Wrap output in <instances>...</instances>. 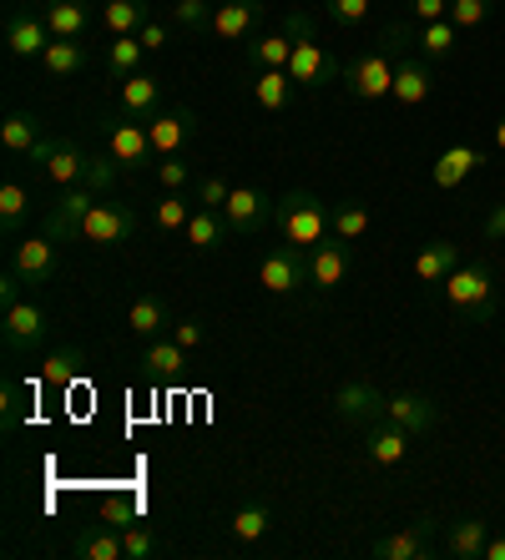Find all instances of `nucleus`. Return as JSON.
Listing matches in <instances>:
<instances>
[{"instance_id": "7ed1b4c3", "label": "nucleus", "mask_w": 505, "mask_h": 560, "mask_svg": "<svg viewBox=\"0 0 505 560\" xmlns=\"http://www.w3.org/2000/svg\"><path fill=\"white\" fill-rule=\"evenodd\" d=\"M288 36H294V61H288V77H294V86H309V92H319V86H329V81L344 77V66L334 61V56L313 40V21L303 11H288L284 15Z\"/></svg>"}, {"instance_id": "603ef678", "label": "nucleus", "mask_w": 505, "mask_h": 560, "mask_svg": "<svg viewBox=\"0 0 505 560\" xmlns=\"http://www.w3.org/2000/svg\"><path fill=\"white\" fill-rule=\"evenodd\" d=\"M172 339H177L182 349H203V343H208V328L197 324V318H177V324H172Z\"/></svg>"}, {"instance_id": "c03bdc74", "label": "nucleus", "mask_w": 505, "mask_h": 560, "mask_svg": "<svg viewBox=\"0 0 505 560\" xmlns=\"http://www.w3.org/2000/svg\"><path fill=\"white\" fill-rule=\"evenodd\" d=\"M324 15L338 31H359L369 21V0H324Z\"/></svg>"}, {"instance_id": "0eeeda50", "label": "nucleus", "mask_w": 505, "mask_h": 560, "mask_svg": "<svg viewBox=\"0 0 505 560\" xmlns=\"http://www.w3.org/2000/svg\"><path fill=\"white\" fill-rule=\"evenodd\" d=\"M222 218H228V228H233L238 237H259V233H268L273 228L278 202H273L263 187H253V183H233L228 202H222Z\"/></svg>"}, {"instance_id": "393cba45", "label": "nucleus", "mask_w": 505, "mask_h": 560, "mask_svg": "<svg viewBox=\"0 0 505 560\" xmlns=\"http://www.w3.org/2000/svg\"><path fill=\"white\" fill-rule=\"evenodd\" d=\"M248 92H253V102L263 106V112H288V102H294V77L288 71H278V66H268V71H248Z\"/></svg>"}, {"instance_id": "2eb2a0df", "label": "nucleus", "mask_w": 505, "mask_h": 560, "mask_svg": "<svg viewBox=\"0 0 505 560\" xmlns=\"http://www.w3.org/2000/svg\"><path fill=\"white\" fill-rule=\"evenodd\" d=\"M106 152L117 156L127 172H137V167H147L152 162V131H147V121H137V117H117V121H106Z\"/></svg>"}, {"instance_id": "ddd939ff", "label": "nucleus", "mask_w": 505, "mask_h": 560, "mask_svg": "<svg viewBox=\"0 0 505 560\" xmlns=\"http://www.w3.org/2000/svg\"><path fill=\"white\" fill-rule=\"evenodd\" d=\"M46 46H51V31H46L41 11L11 5V11H5V51H11V61H41Z\"/></svg>"}, {"instance_id": "2f4dec72", "label": "nucleus", "mask_w": 505, "mask_h": 560, "mask_svg": "<svg viewBox=\"0 0 505 560\" xmlns=\"http://www.w3.org/2000/svg\"><path fill=\"white\" fill-rule=\"evenodd\" d=\"M147 21H152V5H147V0H106L102 5L106 36H137Z\"/></svg>"}, {"instance_id": "8fccbe9b", "label": "nucleus", "mask_w": 505, "mask_h": 560, "mask_svg": "<svg viewBox=\"0 0 505 560\" xmlns=\"http://www.w3.org/2000/svg\"><path fill=\"white\" fill-rule=\"evenodd\" d=\"M485 15H491V0H450V21L460 31H475Z\"/></svg>"}, {"instance_id": "f3484780", "label": "nucleus", "mask_w": 505, "mask_h": 560, "mask_svg": "<svg viewBox=\"0 0 505 560\" xmlns=\"http://www.w3.org/2000/svg\"><path fill=\"white\" fill-rule=\"evenodd\" d=\"M263 21H268V0H222L208 31L218 40H248L263 31Z\"/></svg>"}, {"instance_id": "c9c22d12", "label": "nucleus", "mask_w": 505, "mask_h": 560, "mask_svg": "<svg viewBox=\"0 0 505 560\" xmlns=\"http://www.w3.org/2000/svg\"><path fill=\"white\" fill-rule=\"evenodd\" d=\"M455 268H460V243H429V248L415 258L420 283H445Z\"/></svg>"}, {"instance_id": "e433bc0d", "label": "nucleus", "mask_w": 505, "mask_h": 560, "mask_svg": "<svg viewBox=\"0 0 505 560\" xmlns=\"http://www.w3.org/2000/svg\"><path fill=\"white\" fill-rule=\"evenodd\" d=\"M81 66H87V51H81V40H56V36H51V46L41 51V71H46L51 81L77 77Z\"/></svg>"}, {"instance_id": "864d4df0", "label": "nucleus", "mask_w": 505, "mask_h": 560, "mask_svg": "<svg viewBox=\"0 0 505 560\" xmlns=\"http://www.w3.org/2000/svg\"><path fill=\"white\" fill-rule=\"evenodd\" d=\"M410 21H450V0H410Z\"/></svg>"}, {"instance_id": "ea45409f", "label": "nucleus", "mask_w": 505, "mask_h": 560, "mask_svg": "<svg viewBox=\"0 0 505 560\" xmlns=\"http://www.w3.org/2000/svg\"><path fill=\"white\" fill-rule=\"evenodd\" d=\"M187 218H193V197L187 192H162L152 202V228L157 233H182Z\"/></svg>"}, {"instance_id": "f03ea898", "label": "nucleus", "mask_w": 505, "mask_h": 560, "mask_svg": "<svg viewBox=\"0 0 505 560\" xmlns=\"http://www.w3.org/2000/svg\"><path fill=\"white\" fill-rule=\"evenodd\" d=\"M445 303H450L455 318L466 324H491L501 299H495V273L491 262L475 258V262H460L450 278H445Z\"/></svg>"}, {"instance_id": "a19ab883", "label": "nucleus", "mask_w": 505, "mask_h": 560, "mask_svg": "<svg viewBox=\"0 0 505 560\" xmlns=\"http://www.w3.org/2000/svg\"><path fill=\"white\" fill-rule=\"evenodd\" d=\"M81 369H87V353L71 343V349H56L51 359L41 364V378H46V384H56V389H71V384L81 378Z\"/></svg>"}, {"instance_id": "5701e85b", "label": "nucleus", "mask_w": 505, "mask_h": 560, "mask_svg": "<svg viewBox=\"0 0 505 560\" xmlns=\"http://www.w3.org/2000/svg\"><path fill=\"white\" fill-rule=\"evenodd\" d=\"M243 61H248V71H268V66L288 71V61H294V36H288V26L248 36L243 40Z\"/></svg>"}, {"instance_id": "bf43d9fd", "label": "nucleus", "mask_w": 505, "mask_h": 560, "mask_svg": "<svg viewBox=\"0 0 505 560\" xmlns=\"http://www.w3.org/2000/svg\"><path fill=\"white\" fill-rule=\"evenodd\" d=\"M495 152H505V121H495Z\"/></svg>"}, {"instance_id": "a211bd4d", "label": "nucleus", "mask_w": 505, "mask_h": 560, "mask_svg": "<svg viewBox=\"0 0 505 560\" xmlns=\"http://www.w3.org/2000/svg\"><path fill=\"white\" fill-rule=\"evenodd\" d=\"M96 208V192H91L87 183H77V187H61V197H56V208L46 212V222H41V233L46 237H56V243H66V237H77V228H81V218Z\"/></svg>"}, {"instance_id": "3c124183", "label": "nucleus", "mask_w": 505, "mask_h": 560, "mask_svg": "<svg viewBox=\"0 0 505 560\" xmlns=\"http://www.w3.org/2000/svg\"><path fill=\"white\" fill-rule=\"evenodd\" d=\"M15 424H21V384L5 378V389H0V430L11 434Z\"/></svg>"}, {"instance_id": "9b49d317", "label": "nucleus", "mask_w": 505, "mask_h": 560, "mask_svg": "<svg viewBox=\"0 0 505 560\" xmlns=\"http://www.w3.org/2000/svg\"><path fill=\"white\" fill-rule=\"evenodd\" d=\"M385 419L400 424L410 440H425V434H435V424H440V405H435L429 394L400 389V394H385Z\"/></svg>"}, {"instance_id": "7c9ffc66", "label": "nucleus", "mask_w": 505, "mask_h": 560, "mask_svg": "<svg viewBox=\"0 0 505 560\" xmlns=\"http://www.w3.org/2000/svg\"><path fill=\"white\" fill-rule=\"evenodd\" d=\"M142 369H147V378H177L182 369H187V349H182L177 339H147V349H142Z\"/></svg>"}, {"instance_id": "6e6d98bb", "label": "nucleus", "mask_w": 505, "mask_h": 560, "mask_svg": "<svg viewBox=\"0 0 505 560\" xmlns=\"http://www.w3.org/2000/svg\"><path fill=\"white\" fill-rule=\"evenodd\" d=\"M485 237H491V243H505V202H495V208L485 212Z\"/></svg>"}, {"instance_id": "72a5a7b5", "label": "nucleus", "mask_w": 505, "mask_h": 560, "mask_svg": "<svg viewBox=\"0 0 505 560\" xmlns=\"http://www.w3.org/2000/svg\"><path fill=\"white\" fill-rule=\"evenodd\" d=\"M41 172H46V183H56V187H77L81 177H87V152L71 142H56V152L46 156Z\"/></svg>"}, {"instance_id": "37998d69", "label": "nucleus", "mask_w": 505, "mask_h": 560, "mask_svg": "<svg viewBox=\"0 0 505 560\" xmlns=\"http://www.w3.org/2000/svg\"><path fill=\"white\" fill-rule=\"evenodd\" d=\"M117 177H122V162L112 152H106V156H87V177H81V183H87L96 197H112Z\"/></svg>"}, {"instance_id": "13d9d810", "label": "nucleus", "mask_w": 505, "mask_h": 560, "mask_svg": "<svg viewBox=\"0 0 505 560\" xmlns=\"http://www.w3.org/2000/svg\"><path fill=\"white\" fill-rule=\"evenodd\" d=\"M480 560H505V530L485 540V550H480Z\"/></svg>"}, {"instance_id": "cd10ccee", "label": "nucleus", "mask_w": 505, "mask_h": 560, "mask_svg": "<svg viewBox=\"0 0 505 560\" xmlns=\"http://www.w3.org/2000/svg\"><path fill=\"white\" fill-rule=\"evenodd\" d=\"M228 218L213 208H193V218H187V228H182V237L193 243V253H218L222 243H228Z\"/></svg>"}, {"instance_id": "4d7b16f0", "label": "nucleus", "mask_w": 505, "mask_h": 560, "mask_svg": "<svg viewBox=\"0 0 505 560\" xmlns=\"http://www.w3.org/2000/svg\"><path fill=\"white\" fill-rule=\"evenodd\" d=\"M102 515H106L112 525H127V521H131V505H127V500H106Z\"/></svg>"}, {"instance_id": "f704fd0d", "label": "nucleus", "mask_w": 505, "mask_h": 560, "mask_svg": "<svg viewBox=\"0 0 505 560\" xmlns=\"http://www.w3.org/2000/svg\"><path fill=\"white\" fill-rule=\"evenodd\" d=\"M168 324H172V313H168V303H162V299H152V293L131 299V308H127V328L137 334V339H157V334H162Z\"/></svg>"}, {"instance_id": "4be33fe9", "label": "nucleus", "mask_w": 505, "mask_h": 560, "mask_svg": "<svg viewBox=\"0 0 505 560\" xmlns=\"http://www.w3.org/2000/svg\"><path fill=\"white\" fill-rule=\"evenodd\" d=\"M435 92V61L425 56H404L394 66V106H425Z\"/></svg>"}, {"instance_id": "20e7f679", "label": "nucleus", "mask_w": 505, "mask_h": 560, "mask_svg": "<svg viewBox=\"0 0 505 560\" xmlns=\"http://www.w3.org/2000/svg\"><path fill=\"white\" fill-rule=\"evenodd\" d=\"M46 334H51V313L41 308L36 299H21L11 303V308H0V349H5V359H31V353L46 343Z\"/></svg>"}, {"instance_id": "c85d7f7f", "label": "nucleus", "mask_w": 505, "mask_h": 560, "mask_svg": "<svg viewBox=\"0 0 505 560\" xmlns=\"http://www.w3.org/2000/svg\"><path fill=\"white\" fill-rule=\"evenodd\" d=\"M71 556L77 560H127V546L112 525H87V530L71 540Z\"/></svg>"}, {"instance_id": "49530a36", "label": "nucleus", "mask_w": 505, "mask_h": 560, "mask_svg": "<svg viewBox=\"0 0 505 560\" xmlns=\"http://www.w3.org/2000/svg\"><path fill=\"white\" fill-rule=\"evenodd\" d=\"M228 192H233V183H228V177H218V172H208V177H197V187H193V202H197V208H213V212H222V202H228Z\"/></svg>"}, {"instance_id": "b1692460", "label": "nucleus", "mask_w": 505, "mask_h": 560, "mask_svg": "<svg viewBox=\"0 0 505 560\" xmlns=\"http://www.w3.org/2000/svg\"><path fill=\"white\" fill-rule=\"evenodd\" d=\"M485 540H491V525L480 521V515H466V521H450V525L440 530V550H445L450 560H480Z\"/></svg>"}, {"instance_id": "39448f33", "label": "nucleus", "mask_w": 505, "mask_h": 560, "mask_svg": "<svg viewBox=\"0 0 505 560\" xmlns=\"http://www.w3.org/2000/svg\"><path fill=\"white\" fill-rule=\"evenodd\" d=\"M137 228H142V218H137L131 202H106V197H96V208L81 218L77 237L87 248H117V243H127Z\"/></svg>"}, {"instance_id": "6e6552de", "label": "nucleus", "mask_w": 505, "mask_h": 560, "mask_svg": "<svg viewBox=\"0 0 505 560\" xmlns=\"http://www.w3.org/2000/svg\"><path fill=\"white\" fill-rule=\"evenodd\" d=\"M445 525L435 521V515H420V521L400 525V530L379 535L375 546H369V556L375 560H429L435 556V535H440Z\"/></svg>"}, {"instance_id": "9d476101", "label": "nucleus", "mask_w": 505, "mask_h": 560, "mask_svg": "<svg viewBox=\"0 0 505 560\" xmlns=\"http://www.w3.org/2000/svg\"><path fill=\"white\" fill-rule=\"evenodd\" d=\"M349 273H354V243H344V237H324L309 253V288L319 299L338 293V288L349 283Z\"/></svg>"}, {"instance_id": "dca6fc26", "label": "nucleus", "mask_w": 505, "mask_h": 560, "mask_svg": "<svg viewBox=\"0 0 505 560\" xmlns=\"http://www.w3.org/2000/svg\"><path fill=\"white\" fill-rule=\"evenodd\" d=\"M147 131H152L157 156H182V147L197 137V112L193 106H162V112L147 121Z\"/></svg>"}, {"instance_id": "09e8293b", "label": "nucleus", "mask_w": 505, "mask_h": 560, "mask_svg": "<svg viewBox=\"0 0 505 560\" xmlns=\"http://www.w3.org/2000/svg\"><path fill=\"white\" fill-rule=\"evenodd\" d=\"M122 546H127V560H152L157 550H162L147 525H127V530H122Z\"/></svg>"}, {"instance_id": "4c0bfd02", "label": "nucleus", "mask_w": 505, "mask_h": 560, "mask_svg": "<svg viewBox=\"0 0 505 560\" xmlns=\"http://www.w3.org/2000/svg\"><path fill=\"white\" fill-rule=\"evenodd\" d=\"M147 61V46L137 36H112V46H106V71H112V81H127L137 77Z\"/></svg>"}, {"instance_id": "423d86ee", "label": "nucleus", "mask_w": 505, "mask_h": 560, "mask_svg": "<svg viewBox=\"0 0 505 560\" xmlns=\"http://www.w3.org/2000/svg\"><path fill=\"white\" fill-rule=\"evenodd\" d=\"M394 51L389 46H375V51L354 56L349 66H344V86H349L354 102H385V96H394Z\"/></svg>"}, {"instance_id": "c756f323", "label": "nucleus", "mask_w": 505, "mask_h": 560, "mask_svg": "<svg viewBox=\"0 0 505 560\" xmlns=\"http://www.w3.org/2000/svg\"><path fill=\"white\" fill-rule=\"evenodd\" d=\"M415 46L425 61H450V56L460 51V26H455V21H425V26H420L415 21Z\"/></svg>"}, {"instance_id": "f257e3e1", "label": "nucleus", "mask_w": 505, "mask_h": 560, "mask_svg": "<svg viewBox=\"0 0 505 560\" xmlns=\"http://www.w3.org/2000/svg\"><path fill=\"white\" fill-rule=\"evenodd\" d=\"M273 228H278V237H284V243L313 253L324 237H334V208H329L324 197H313V192H303V187H294V192L278 197V218H273Z\"/></svg>"}, {"instance_id": "6ab92c4d", "label": "nucleus", "mask_w": 505, "mask_h": 560, "mask_svg": "<svg viewBox=\"0 0 505 560\" xmlns=\"http://www.w3.org/2000/svg\"><path fill=\"white\" fill-rule=\"evenodd\" d=\"M117 112L122 117H137V121H152L162 112V81L152 71H137V77L117 81Z\"/></svg>"}, {"instance_id": "58836bf2", "label": "nucleus", "mask_w": 505, "mask_h": 560, "mask_svg": "<svg viewBox=\"0 0 505 560\" xmlns=\"http://www.w3.org/2000/svg\"><path fill=\"white\" fill-rule=\"evenodd\" d=\"M273 525V510L263 505V500H248V505L233 510V540L238 546H259L263 535H268Z\"/></svg>"}, {"instance_id": "bb28decb", "label": "nucleus", "mask_w": 505, "mask_h": 560, "mask_svg": "<svg viewBox=\"0 0 505 560\" xmlns=\"http://www.w3.org/2000/svg\"><path fill=\"white\" fill-rule=\"evenodd\" d=\"M41 137H46V127L36 112H5V121H0V147L11 156H31Z\"/></svg>"}, {"instance_id": "a878e982", "label": "nucleus", "mask_w": 505, "mask_h": 560, "mask_svg": "<svg viewBox=\"0 0 505 560\" xmlns=\"http://www.w3.org/2000/svg\"><path fill=\"white\" fill-rule=\"evenodd\" d=\"M31 222V187L21 177H5L0 183V237H21Z\"/></svg>"}, {"instance_id": "aec40b11", "label": "nucleus", "mask_w": 505, "mask_h": 560, "mask_svg": "<svg viewBox=\"0 0 505 560\" xmlns=\"http://www.w3.org/2000/svg\"><path fill=\"white\" fill-rule=\"evenodd\" d=\"M364 434V455H369V465L379 469H400L404 459H410V434L400 430V424H389V419H379V424H369Z\"/></svg>"}, {"instance_id": "1a4fd4ad", "label": "nucleus", "mask_w": 505, "mask_h": 560, "mask_svg": "<svg viewBox=\"0 0 505 560\" xmlns=\"http://www.w3.org/2000/svg\"><path fill=\"white\" fill-rule=\"evenodd\" d=\"M259 283L278 299L309 288V248H294V243H273V253L259 262Z\"/></svg>"}, {"instance_id": "de8ad7c7", "label": "nucleus", "mask_w": 505, "mask_h": 560, "mask_svg": "<svg viewBox=\"0 0 505 560\" xmlns=\"http://www.w3.org/2000/svg\"><path fill=\"white\" fill-rule=\"evenodd\" d=\"M157 183H162V192H187L193 187V167L182 156H162L157 162Z\"/></svg>"}, {"instance_id": "79ce46f5", "label": "nucleus", "mask_w": 505, "mask_h": 560, "mask_svg": "<svg viewBox=\"0 0 505 560\" xmlns=\"http://www.w3.org/2000/svg\"><path fill=\"white\" fill-rule=\"evenodd\" d=\"M369 228H375V212H369V202H338V208H334V237H344V243H359Z\"/></svg>"}, {"instance_id": "412c9836", "label": "nucleus", "mask_w": 505, "mask_h": 560, "mask_svg": "<svg viewBox=\"0 0 505 560\" xmlns=\"http://www.w3.org/2000/svg\"><path fill=\"white\" fill-rule=\"evenodd\" d=\"M41 21H46V31L56 40H81L91 31V21H96V11H91V0H46Z\"/></svg>"}, {"instance_id": "473e14b6", "label": "nucleus", "mask_w": 505, "mask_h": 560, "mask_svg": "<svg viewBox=\"0 0 505 560\" xmlns=\"http://www.w3.org/2000/svg\"><path fill=\"white\" fill-rule=\"evenodd\" d=\"M480 167V152L470 142H455V147H445L440 152V162H435V187H445V192H450V187H460L470 177V172Z\"/></svg>"}, {"instance_id": "a18cd8bd", "label": "nucleus", "mask_w": 505, "mask_h": 560, "mask_svg": "<svg viewBox=\"0 0 505 560\" xmlns=\"http://www.w3.org/2000/svg\"><path fill=\"white\" fill-rule=\"evenodd\" d=\"M172 26L208 31L213 26V5H208V0H172Z\"/></svg>"}, {"instance_id": "4468645a", "label": "nucleus", "mask_w": 505, "mask_h": 560, "mask_svg": "<svg viewBox=\"0 0 505 560\" xmlns=\"http://www.w3.org/2000/svg\"><path fill=\"white\" fill-rule=\"evenodd\" d=\"M11 268H15L21 278H26L31 288L51 283V278L61 273V262H56V237H46V233H26V237H15V248H11Z\"/></svg>"}, {"instance_id": "5fc2aeb1", "label": "nucleus", "mask_w": 505, "mask_h": 560, "mask_svg": "<svg viewBox=\"0 0 505 560\" xmlns=\"http://www.w3.org/2000/svg\"><path fill=\"white\" fill-rule=\"evenodd\" d=\"M137 40H142V46H147V56H152V51H168L172 31H168V26H162V21H157V15H152V21H147V26L137 31Z\"/></svg>"}, {"instance_id": "f8f14e48", "label": "nucleus", "mask_w": 505, "mask_h": 560, "mask_svg": "<svg viewBox=\"0 0 505 560\" xmlns=\"http://www.w3.org/2000/svg\"><path fill=\"white\" fill-rule=\"evenodd\" d=\"M334 415L344 419V424H354V430H369V424L385 419V394H379L369 378H344L334 389Z\"/></svg>"}]
</instances>
